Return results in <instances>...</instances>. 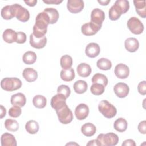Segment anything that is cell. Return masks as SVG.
<instances>
[{"label": "cell", "instance_id": "cell-37", "mask_svg": "<svg viewBox=\"0 0 146 146\" xmlns=\"http://www.w3.org/2000/svg\"><path fill=\"white\" fill-rule=\"evenodd\" d=\"M104 90L105 87L99 83H93L90 88L91 93L95 95H102L104 92Z\"/></svg>", "mask_w": 146, "mask_h": 146}, {"label": "cell", "instance_id": "cell-4", "mask_svg": "<svg viewBox=\"0 0 146 146\" xmlns=\"http://www.w3.org/2000/svg\"><path fill=\"white\" fill-rule=\"evenodd\" d=\"M1 88L6 91H14L22 86L21 80L17 78H5L1 82Z\"/></svg>", "mask_w": 146, "mask_h": 146}, {"label": "cell", "instance_id": "cell-40", "mask_svg": "<svg viewBox=\"0 0 146 146\" xmlns=\"http://www.w3.org/2000/svg\"><path fill=\"white\" fill-rule=\"evenodd\" d=\"M57 92L58 94H63L66 98H68L70 95L71 90L68 86L62 84L58 87Z\"/></svg>", "mask_w": 146, "mask_h": 146}, {"label": "cell", "instance_id": "cell-25", "mask_svg": "<svg viewBox=\"0 0 146 146\" xmlns=\"http://www.w3.org/2000/svg\"><path fill=\"white\" fill-rule=\"evenodd\" d=\"M2 17L6 20H9L15 17L14 10L12 5H7L3 7L1 11Z\"/></svg>", "mask_w": 146, "mask_h": 146}, {"label": "cell", "instance_id": "cell-44", "mask_svg": "<svg viewBox=\"0 0 146 146\" xmlns=\"http://www.w3.org/2000/svg\"><path fill=\"white\" fill-rule=\"evenodd\" d=\"M123 146H136V143L132 139L125 140L123 143Z\"/></svg>", "mask_w": 146, "mask_h": 146}, {"label": "cell", "instance_id": "cell-38", "mask_svg": "<svg viewBox=\"0 0 146 146\" xmlns=\"http://www.w3.org/2000/svg\"><path fill=\"white\" fill-rule=\"evenodd\" d=\"M116 5H117L122 10L123 14L127 13L129 9V3L128 1L127 0H117L115 2Z\"/></svg>", "mask_w": 146, "mask_h": 146}, {"label": "cell", "instance_id": "cell-18", "mask_svg": "<svg viewBox=\"0 0 146 146\" xmlns=\"http://www.w3.org/2000/svg\"><path fill=\"white\" fill-rule=\"evenodd\" d=\"M2 146H16L17 141L14 136L11 133H5L2 135L1 137Z\"/></svg>", "mask_w": 146, "mask_h": 146}, {"label": "cell", "instance_id": "cell-28", "mask_svg": "<svg viewBox=\"0 0 146 146\" xmlns=\"http://www.w3.org/2000/svg\"><path fill=\"white\" fill-rule=\"evenodd\" d=\"M75 92L78 94L84 93L87 90V84L84 80H79L76 81L73 86Z\"/></svg>", "mask_w": 146, "mask_h": 146}, {"label": "cell", "instance_id": "cell-36", "mask_svg": "<svg viewBox=\"0 0 146 146\" xmlns=\"http://www.w3.org/2000/svg\"><path fill=\"white\" fill-rule=\"evenodd\" d=\"M5 127L9 131L15 132L19 128V124L15 120L7 119L5 121Z\"/></svg>", "mask_w": 146, "mask_h": 146}, {"label": "cell", "instance_id": "cell-13", "mask_svg": "<svg viewBox=\"0 0 146 146\" xmlns=\"http://www.w3.org/2000/svg\"><path fill=\"white\" fill-rule=\"evenodd\" d=\"M114 72L116 77L119 79H125L129 74V67L125 64L119 63L115 68Z\"/></svg>", "mask_w": 146, "mask_h": 146}, {"label": "cell", "instance_id": "cell-16", "mask_svg": "<svg viewBox=\"0 0 146 146\" xmlns=\"http://www.w3.org/2000/svg\"><path fill=\"white\" fill-rule=\"evenodd\" d=\"M11 104L13 106H18L20 107H23L26 102V98L24 94L19 92L13 95L10 98Z\"/></svg>", "mask_w": 146, "mask_h": 146}, {"label": "cell", "instance_id": "cell-2", "mask_svg": "<svg viewBox=\"0 0 146 146\" xmlns=\"http://www.w3.org/2000/svg\"><path fill=\"white\" fill-rule=\"evenodd\" d=\"M49 24L50 19L47 14L44 11L39 13L36 17L35 23L33 28V35L37 38L44 36Z\"/></svg>", "mask_w": 146, "mask_h": 146}, {"label": "cell", "instance_id": "cell-23", "mask_svg": "<svg viewBox=\"0 0 146 146\" xmlns=\"http://www.w3.org/2000/svg\"><path fill=\"white\" fill-rule=\"evenodd\" d=\"M96 131V127L91 123H87L81 127L82 133L87 137L93 136Z\"/></svg>", "mask_w": 146, "mask_h": 146}, {"label": "cell", "instance_id": "cell-20", "mask_svg": "<svg viewBox=\"0 0 146 146\" xmlns=\"http://www.w3.org/2000/svg\"><path fill=\"white\" fill-rule=\"evenodd\" d=\"M3 40L7 43L16 42L17 38V33L11 29H6L2 35Z\"/></svg>", "mask_w": 146, "mask_h": 146}, {"label": "cell", "instance_id": "cell-6", "mask_svg": "<svg viewBox=\"0 0 146 146\" xmlns=\"http://www.w3.org/2000/svg\"><path fill=\"white\" fill-rule=\"evenodd\" d=\"M127 27L134 34H140L144 30V25L140 20L135 17L130 18L127 22Z\"/></svg>", "mask_w": 146, "mask_h": 146}, {"label": "cell", "instance_id": "cell-48", "mask_svg": "<svg viewBox=\"0 0 146 146\" xmlns=\"http://www.w3.org/2000/svg\"><path fill=\"white\" fill-rule=\"evenodd\" d=\"M6 108L2 105H1V116H0V118L2 119L3 117H5V115H6Z\"/></svg>", "mask_w": 146, "mask_h": 146}, {"label": "cell", "instance_id": "cell-14", "mask_svg": "<svg viewBox=\"0 0 146 146\" xmlns=\"http://www.w3.org/2000/svg\"><path fill=\"white\" fill-rule=\"evenodd\" d=\"M47 43V38L44 36L40 38H36L33 34H31L30 35V44L31 46L35 48L41 49L45 47Z\"/></svg>", "mask_w": 146, "mask_h": 146}, {"label": "cell", "instance_id": "cell-30", "mask_svg": "<svg viewBox=\"0 0 146 146\" xmlns=\"http://www.w3.org/2000/svg\"><path fill=\"white\" fill-rule=\"evenodd\" d=\"M128 126L127 120L123 118L120 117L115 120L113 124L114 128L119 132H123L126 131Z\"/></svg>", "mask_w": 146, "mask_h": 146}, {"label": "cell", "instance_id": "cell-45", "mask_svg": "<svg viewBox=\"0 0 146 146\" xmlns=\"http://www.w3.org/2000/svg\"><path fill=\"white\" fill-rule=\"evenodd\" d=\"M44 3L47 4H55V5H59V3L63 2L62 0H43Z\"/></svg>", "mask_w": 146, "mask_h": 146}, {"label": "cell", "instance_id": "cell-12", "mask_svg": "<svg viewBox=\"0 0 146 146\" xmlns=\"http://www.w3.org/2000/svg\"><path fill=\"white\" fill-rule=\"evenodd\" d=\"M89 114V108L88 106L84 103L78 105L75 110V115L78 120H82L85 119Z\"/></svg>", "mask_w": 146, "mask_h": 146}, {"label": "cell", "instance_id": "cell-26", "mask_svg": "<svg viewBox=\"0 0 146 146\" xmlns=\"http://www.w3.org/2000/svg\"><path fill=\"white\" fill-rule=\"evenodd\" d=\"M43 11L47 13L50 19V24H54L58 21L59 14L58 10L52 7L46 8Z\"/></svg>", "mask_w": 146, "mask_h": 146}, {"label": "cell", "instance_id": "cell-19", "mask_svg": "<svg viewBox=\"0 0 146 146\" xmlns=\"http://www.w3.org/2000/svg\"><path fill=\"white\" fill-rule=\"evenodd\" d=\"M22 76L27 82H33L38 78V72L32 68H26L23 71Z\"/></svg>", "mask_w": 146, "mask_h": 146}, {"label": "cell", "instance_id": "cell-15", "mask_svg": "<svg viewBox=\"0 0 146 146\" xmlns=\"http://www.w3.org/2000/svg\"><path fill=\"white\" fill-rule=\"evenodd\" d=\"M100 48L98 44L96 43H90L87 45L85 49V53L89 58H94L98 56Z\"/></svg>", "mask_w": 146, "mask_h": 146}, {"label": "cell", "instance_id": "cell-41", "mask_svg": "<svg viewBox=\"0 0 146 146\" xmlns=\"http://www.w3.org/2000/svg\"><path fill=\"white\" fill-rule=\"evenodd\" d=\"M26 41V35L25 33L19 31L17 32V38L16 43L18 44H23Z\"/></svg>", "mask_w": 146, "mask_h": 146}, {"label": "cell", "instance_id": "cell-21", "mask_svg": "<svg viewBox=\"0 0 146 146\" xmlns=\"http://www.w3.org/2000/svg\"><path fill=\"white\" fill-rule=\"evenodd\" d=\"M76 70L78 74L83 78L88 77L91 74L92 71L90 66L86 63H80L77 66Z\"/></svg>", "mask_w": 146, "mask_h": 146}, {"label": "cell", "instance_id": "cell-35", "mask_svg": "<svg viewBox=\"0 0 146 146\" xmlns=\"http://www.w3.org/2000/svg\"><path fill=\"white\" fill-rule=\"evenodd\" d=\"M92 83H99L106 87L108 84V79L104 74L96 73L92 78Z\"/></svg>", "mask_w": 146, "mask_h": 146}, {"label": "cell", "instance_id": "cell-9", "mask_svg": "<svg viewBox=\"0 0 146 146\" xmlns=\"http://www.w3.org/2000/svg\"><path fill=\"white\" fill-rule=\"evenodd\" d=\"M105 19L104 12L99 9L96 8L93 9L91 14V22L96 24L98 26H102V23Z\"/></svg>", "mask_w": 146, "mask_h": 146}, {"label": "cell", "instance_id": "cell-7", "mask_svg": "<svg viewBox=\"0 0 146 146\" xmlns=\"http://www.w3.org/2000/svg\"><path fill=\"white\" fill-rule=\"evenodd\" d=\"M12 6L14 10L15 17L18 20L23 22H25L29 19L30 13L27 9L18 3L13 4Z\"/></svg>", "mask_w": 146, "mask_h": 146}, {"label": "cell", "instance_id": "cell-29", "mask_svg": "<svg viewBox=\"0 0 146 146\" xmlns=\"http://www.w3.org/2000/svg\"><path fill=\"white\" fill-rule=\"evenodd\" d=\"M33 103L38 108H43L47 104V99L43 95H37L33 98Z\"/></svg>", "mask_w": 146, "mask_h": 146}, {"label": "cell", "instance_id": "cell-42", "mask_svg": "<svg viewBox=\"0 0 146 146\" xmlns=\"http://www.w3.org/2000/svg\"><path fill=\"white\" fill-rule=\"evenodd\" d=\"M137 90L140 94L143 95H145L146 94V82L145 80L142 81L139 83Z\"/></svg>", "mask_w": 146, "mask_h": 146}, {"label": "cell", "instance_id": "cell-22", "mask_svg": "<svg viewBox=\"0 0 146 146\" xmlns=\"http://www.w3.org/2000/svg\"><path fill=\"white\" fill-rule=\"evenodd\" d=\"M136 11L141 17H146V4L145 1H133Z\"/></svg>", "mask_w": 146, "mask_h": 146}, {"label": "cell", "instance_id": "cell-1", "mask_svg": "<svg viewBox=\"0 0 146 146\" xmlns=\"http://www.w3.org/2000/svg\"><path fill=\"white\" fill-rule=\"evenodd\" d=\"M66 99L63 94H58L51 100L52 108L56 111L59 121L63 124L70 123L73 119V114L66 104Z\"/></svg>", "mask_w": 146, "mask_h": 146}, {"label": "cell", "instance_id": "cell-17", "mask_svg": "<svg viewBox=\"0 0 146 146\" xmlns=\"http://www.w3.org/2000/svg\"><path fill=\"white\" fill-rule=\"evenodd\" d=\"M125 49L130 52H136L139 47V43L137 39L135 38H128L124 42Z\"/></svg>", "mask_w": 146, "mask_h": 146}, {"label": "cell", "instance_id": "cell-34", "mask_svg": "<svg viewBox=\"0 0 146 146\" xmlns=\"http://www.w3.org/2000/svg\"><path fill=\"white\" fill-rule=\"evenodd\" d=\"M60 64L62 68L64 70H67L71 68L72 65V58L68 55L62 56L60 59Z\"/></svg>", "mask_w": 146, "mask_h": 146}, {"label": "cell", "instance_id": "cell-31", "mask_svg": "<svg viewBox=\"0 0 146 146\" xmlns=\"http://www.w3.org/2000/svg\"><path fill=\"white\" fill-rule=\"evenodd\" d=\"M36 55L34 52L28 51L23 55L22 60L26 64H32L36 62Z\"/></svg>", "mask_w": 146, "mask_h": 146}, {"label": "cell", "instance_id": "cell-43", "mask_svg": "<svg viewBox=\"0 0 146 146\" xmlns=\"http://www.w3.org/2000/svg\"><path fill=\"white\" fill-rule=\"evenodd\" d=\"M146 121L143 120L141 121L138 125V130L142 134L146 133Z\"/></svg>", "mask_w": 146, "mask_h": 146}, {"label": "cell", "instance_id": "cell-39", "mask_svg": "<svg viewBox=\"0 0 146 146\" xmlns=\"http://www.w3.org/2000/svg\"><path fill=\"white\" fill-rule=\"evenodd\" d=\"M21 108L18 106H13L9 110V116L14 118H17L19 117L21 115Z\"/></svg>", "mask_w": 146, "mask_h": 146}, {"label": "cell", "instance_id": "cell-32", "mask_svg": "<svg viewBox=\"0 0 146 146\" xmlns=\"http://www.w3.org/2000/svg\"><path fill=\"white\" fill-rule=\"evenodd\" d=\"M25 129L29 133L35 134L39 131V124L35 120H29L25 125Z\"/></svg>", "mask_w": 146, "mask_h": 146}, {"label": "cell", "instance_id": "cell-5", "mask_svg": "<svg viewBox=\"0 0 146 146\" xmlns=\"http://www.w3.org/2000/svg\"><path fill=\"white\" fill-rule=\"evenodd\" d=\"M96 140L99 141L100 145L114 146L118 143L119 139L116 134L110 132L106 134H99Z\"/></svg>", "mask_w": 146, "mask_h": 146}, {"label": "cell", "instance_id": "cell-47", "mask_svg": "<svg viewBox=\"0 0 146 146\" xmlns=\"http://www.w3.org/2000/svg\"><path fill=\"white\" fill-rule=\"evenodd\" d=\"M87 145H98V146H99L100 145L99 141L96 140V139H95V140H90L88 141V143L87 144Z\"/></svg>", "mask_w": 146, "mask_h": 146}, {"label": "cell", "instance_id": "cell-8", "mask_svg": "<svg viewBox=\"0 0 146 146\" xmlns=\"http://www.w3.org/2000/svg\"><path fill=\"white\" fill-rule=\"evenodd\" d=\"M102 26L96 25L92 22H89L83 24L81 27V31L82 33L86 36H91L97 33Z\"/></svg>", "mask_w": 146, "mask_h": 146}, {"label": "cell", "instance_id": "cell-33", "mask_svg": "<svg viewBox=\"0 0 146 146\" xmlns=\"http://www.w3.org/2000/svg\"><path fill=\"white\" fill-rule=\"evenodd\" d=\"M96 66L98 68L102 70H108L112 67L111 62L106 58H102L99 59L96 62Z\"/></svg>", "mask_w": 146, "mask_h": 146}, {"label": "cell", "instance_id": "cell-49", "mask_svg": "<svg viewBox=\"0 0 146 146\" xmlns=\"http://www.w3.org/2000/svg\"><path fill=\"white\" fill-rule=\"evenodd\" d=\"M98 2L102 5L103 6H106L110 2V0H100V1H98Z\"/></svg>", "mask_w": 146, "mask_h": 146}, {"label": "cell", "instance_id": "cell-24", "mask_svg": "<svg viewBox=\"0 0 146 146\" xmlns=\"http://www.w3.org/2000/svg\"><path fill=\"white\" fill-rule=\"evenodd\" d=\"M108 14L109 18L111 20L116 21L120 17L121 15L123 14V12L119 6L116 3H114V5L111 6L109 10Z\"/></svg>", "mask_w": 146, "mask_h": 146}, {"label": "cell", "instance_id": "cell-11", "mask_svg": "<svg viewBox=\"0 0 146 146\" xmlns=\"http://www.w3.org/2000/svg\"><path fill=\"white\" fill-rule=\"evenodd\" d=\"M113 91L117 96L120 98L126 97L129 92L128 86L125 83H118L113 87Z\"/></svg>", "mask_w": 146, "mask_h": 146}, {"label": "cell", "instance_id": "cell-3", "mask_svg": "<svg viewBox=\"0 0 146 146\" xmlns=\"http://www.w3.org/2000/svg\"><path fill=\"white\" fill-rule=\"evenodd\" d=\"M98 110L105 117L108 119L113 117L117 113L116 107L106 100L100 102L98 105Z\"/></svg>", "mask_w": 146, "mask_h": 146}, {"label": "cell", "instance_id": "cell-10", "mask_svg": "<svg viewBox=\"0 0 146 146\" xmlns=\"http://www.w3.org/2000/svg\"><path fill=\"white\" fill-rule=\"evenodd\" d=\"M84 2L82 0H68L67 3L68 10L72 13L80 12L84 8Z\"/></svg>", "mask_w": 146, "mask_h": 146}, {"label": "cell", "instance_id": "cell-27", "mask_svg": "<svg viewBox=\"0 0 146 146\" xmlns=\"http://www.w3.org/2000/svg\"><path fill=\"white\" fill-rule=\"evenodd\" d=\"M60 76L61 79L65 82L72 81L75 78V72L73 68H70L69 69H63L60 71Z\"/></svg>", "mask_w": 146, "mask_h": 146}, {"label": "cell", "instance_id": "cell-46", "mask_svg": "<svg viewBox=\"0 0 146 146\" xmlns=\"http://www.w3.org/2000/svg\"><path fill=\"white\" fill-rule=\"evenodd\" d=\"M25 3L26 4H27L28 6H30V7H33L34 6L36 3H37V1L36 0H31V1H24Z\"/></svg>", "mask_w": 146, "mask_h": 146}]
</instances>
